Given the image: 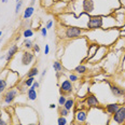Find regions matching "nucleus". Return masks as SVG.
Returning a JSON list of instances; mask_svg holds the SVG:
<instances>
[{"mask_svg": "<svg viewBox=\"0 0 125 125\" xmlns=\"http://www.w3.org/2000/svg\"><path fill=\"white\" fill-rule=\"evenodd\" d=\"M55 108H56L55 104H51V105H50V109H55Z\"/></svg>", "mask_w": 125, "mask_h": 125, "instance_id": "obj_37", "label": "nucleus"}, {"mask_svg": "<svg viewBox=\"0 0 125 125\" xmlns=\"http://www.w3.org/2000/svg\"><path fill=\"white\" fill-rule=\"evenodd\" d=\"M32 46H33V43H32V41L30 40V39H25L24 40V48L26 49L27 51H29L32 49Z\"/></svg>", "mask_w": 125, "mask_h": 125, "instance_id": "obj_21", "label": "nucleus"}, {"mask_svg": "<svg viewBox=\"0 0 125 125\" xmlns=\"http://www.w3.org/2000/svg\"><path fill=\"white\" fill-rule=\"evenodd\" d=\"M17 116V115H16ZM11 122H13L12 125H23L22 123H21V121L19 120V118H17V121H13V120H11Z\"/></svg>", "mask_w": 125, "mask_h": 125, "instance_id": "obj_33", "label": "nucleus"}, {"mask_svg": "<svg viewBox=\"0 0 125 125\" xmlns=\"http://www.w3.org/2000/svg\"><path fill=\"white\" fill-rule=\"evenodd\" d=\"M58 114L61 116H68L69 115V110H67V109H65L64 107H59L58 108Z\"/></svg>", "mask_w": 125, "mask_h": 125, "instance_id": "obj_22", "label": "nucleus"}, {"mask_svg": "<svg viewBox=\"0 0 125 125\" xmlns=\"http://www.w3.org/2000/svg\"><path fill=\"white\" fill-rule=\"evenodd\" d=\"M53 69H54V71H56V72H62V70H64V65L59 61H55L53 62Z\"/></svg>", "mask_w": 125, "mask_h": 125, "instance_id": "obj_18", "label": "nucleus"}, {"mask_svg": "<svg viewBox=\"0 0 125 125\" xmlns=\"http://www.w3.org/2000/svg\"><path fill=\"white\" fill-rule=\"evenodd\" d=\"M39 86H40V83H39L38 81H35L33 82V84L31 85V87H33V88H38Z\"/></svg>", "mask_w": 125, "mask_h": 125, "instance_id": "obj_34", "label": "nucleus"}, {"mask_svg": "<svg viewBox=\"0 0 125 125\" xmlns=\"http://www.w3.org/2000/svg\"><path fill=\"white\" fill-rule=\"evenodd\" d=\"M73 71H75L78 74H84L85 72L87 71V67L85 66V65H81V64H80V65H78V66L73 69Z\"/></svg>", "mask_w": 125, "mask_h": 125, "instance_id": "obj_17", "label": "nucleus"}, {"mask_svg": "<svg viewBox=\"0 0 125 125\" xmlns=\"http://www.w3.org/2000/svg\"><path fill=\"white\" fill-rule=\"evenodd\" d=\"M62 26H64V27H62L64 32H62V35H59V38L74 40V39L85 37V29L75 27V26H66V25H62Z\"/></svg>", "mask_w": 125, "mask_h": 125, "instance_id": "obj_2", "label": "nucleus"}, {"mask_svg": "<svg viewBox=\"0 0 125 125\" xmlns=\"http://www.w3.org/2000/svg\"><path fill=\"white\" fill-rule=\"evenodd\" d=\"M87 120V110L84 109H78L74 113V124L75 125H82L86 122Z\"/></svg>", "mask_w": 125, "mask_h": 125, "instance_id": "obj_4", "label": "nucleus"}, {"mask_svg": "<svg viewBox=\"0 0 125 125\" xmlns=\"http://www.w3.org/2000/svg\"><path fill=\"white\" fill-rule=\"evenodd\" d=\"M20 39H21V37H20V36H17V37H16V39H15V40H16V41H19Z\"/></svg>", "mask_w": 125, "mask_h": 125, "instance_id": "obj_40", "label": "nucleus"}, {"mask_svg": "<svg viewBox=\"0 0 125 125\" xmlns=\"http://www.w3.org/2000/svg\"><path fill=\"white\" fill-rule=\"evenodd\" d=\"M46 72H48V69H46V68H45V69H44V70H43V71H42V73H41V79H42V78L44 77V75H45V74H46Z\"/></svg>", "mask_w": 125, "mask_h": 125, "instance_id": "obj_35", "label": "nucleus"}, {"mask_svg": "<svg viewBox=\"0 0 125 125\" xmlns=\"http://www.w3.org/2000/svg\"><path fill=\"white\" fill-rule=\"evenodd\" d=\"M120 106L118 103H113V104H108V105H106V111L107 113L109 114V115H112V114H114L118 111V109L120 108Z\"/></svg>", "mask_w": 125, "mask_h": 125, "instance_id": "obj_12", "label": "nucleus"}, {"mask_svg": "<svg viewBox=\"0 0 125 125\" xmlns=\"http://www.w3.org/2000/svg\"><path fill=\"white\" fill-rule=\"evenodd\" d=\"M0 125H9V122L3 120L2 118H0Z\"/></svg>", "mask_w": 125, "mask_h": 125, "instance_id": "obj_32", "label": "nucleus"}, {"mask_svg": "<svg viewBox=\"0 0 125 125\" xmlns=\"http://www.w3.org/2000/svg\"><path fill=\"white\" fill-rule=\"evenodd\" d=\"M68 80H69V81H71V82H77L78 80H79V78H78V75H77V74H74V73H70V74H69V77H68Z\"/></svg>", "mask_w": 125, "mask_h": 125, "instance_id": "obj_27", "label": "nucleus"}, {"mask_svg": "<svg viewBox=\"0 0 125 125\" xmlns=\"http://www.w3.org/2000/svg\"><path fill=\"white\" fill-rule=\"evenodd\" d=\"M22 6H23L22 0L19 1V2H16V6H15V15H17L20 13V10H21V8H22Z\"/></svg>", "mask_w": 125, "mask_h": 125, "instance_id": "obj_26", "label": "nucleus"}, {"mask_svg": "<svg viewBox=\"0 0 125 125\" xmlns=\"http://www.w3.org/2000/svg\"><path fill=\"white\" fill-rule=\"evenodd\" d=\"M1 36H2V31H0V39H1Z\"/></svg>", "mask_w": 125, "mask_h": 125, "instance_id": "obj_42", "label": "nucleus"}, {"mask_svg": "<svg viewBox=\"0 0 125 125\" xmlns=\"http://www.w3.org/2000/svg\"><path fill=\"white\" fill-rule=\"evenodd\" d=\"M120 25L116 22L113 14L110 15H90L87 22V30L96 29H112L119 28Z\"/></svg>", "mask_w": 125, "mask_h": 125, "instance_id": "obj_1", "label": "nucleus"}, {"mask_svg": "<svg viewBox=\"0 0 125 125\" xmlns=\"http://www.w3.org/2000/svg\"><path fill=\"white\" fill-rule=\"evenodd\" d=\"M33 61H35V55H33V53H31V52L27 51V50L22 53L21 62H22L23 66H29V65L32 64Z\"/></svg>", "mask_w": 125, "mask_h": 125, "instance_id": "obj_7", "label": "nucleus"}, {"mask_svg": "<svg viewBox=\"0 0 125 125\" xmlns=\"http://www.w3.org/2000/svg\"><path fill=\"white\" fill-rule=\"evenodd\" d=\"M0 42H1V39H0Z\"/></svg>", "mask_w": 125, "mask_h": 125, "instance_id": "obj_44", "label": "nucleus"}, {"mask_svg": "<svg viewBox=\"0 0 125 125\" xmlns=\"http://www.w3.org/2000/svg\"><path fill=\"white\" fill-rule=\"evenodd\" d=\"M33 36V30L31 28H26V29L23 31V37L25 39H29L30 37Z\"/></svg>", "mask_w": 125, "mask_h": 125, "instance_id": "obj_19", "label": "nucleus"}, {"mask_svg": "<svg viewBox=\"0 0 125 125\" xmlns=\"http://www.w3.org/2000/svg\"><path fill=\"white\" fill-rule=\"evenodd\" d=\"M73 91V85H72V82L69 81V80H64L61 85H59V93L61 95H65V94H70Z\"/></svg>", "mask_w": 125, "mask_h": 125, "instance_id": "obj_6", "label": "nucleus"}, {"mask_svg": "<svg viewBox=\"0 0 125 125\" xmlns=\"http://www.w3.org/2000/svg\"><path fill=\"white\" fill-rule=\"evenodd\" d=\"M39 74V69L38 67H32L28 70V72L26 73V78H36Z\"/></svg>", "mask_w": 125, "mask_h": 125, "instance_id": "obj_15", "label": "nucleus"}, {"mask_svg": "<svg viewBox=\"0 0 125 125\" xmlns=\"http://www.w3.org/2000/svg\"><path fill=\"white\" fill-rule=\"evenodd\" d=\"M19 1H21V0H16V2H19Z\"/></svg>", "mask_w": 125, "mask_h": 125, "instance_id": "obj_43", "label": "nucleus"}, {"mask_svg": "<svg viewBox=\"0 0 125 125\" xmlns=\"http://www.w3.org/2000/svg\"><path fill=\"white\" fill-rule=\"evenodd\" d=\"M64 107L65 109H67V110H71V109H73V107H74V99L73 98H67V100H66V103L64 104Z\"/></svg>", "mask_w": 125, "mask_h": 125, "instance_id": "obj_16", "label": "nucleus"}, {"mask_svg": "<svg viewBox=\"0 0 125 125\" xmlns=\"http://www.w3.org/2000/svg\"><path fill=\"white\" fill-rule=\"evenodd\" d=\"M54 2H58V1H62V0H53Z\"/></svg>", "mask_w": 125, "mask_h": 125, "instance_id": "obj_41", "label": "nucleus"}, {"mask_svg": "<svg viewBox=\"0 0 125 125\" xmlns=\"http://www.w3.org/2000/svg\"><path fill=\"white\" fill-rule=\"evenodd\" d=\"M41 36H42L43 38H46V37H48V29H46L45 27L41 28Z\"/></svg>", "mask_w": 125, "mask_h": 125, "instance_id": "obj_29", "label": "nucleus"}, {"mask_svg": "<svg viewBox=\"0 0 125 125\" xmlns=\"http://www.w3.org/2000/svg\"><path fill=\"white\" fill-rule=\"evenodd\" d=\"M53 24H54V22H53V20H49L48 22H46V24H45V28L46 29H51L52 27H53Z\"/></svg>", "mask_w": 125, "mask_h": 125, "instance_id": "obj_28", "label": "nucleus"}, {"mask_svg": "<svg viewBox=\"0 0 125 125\" xmlns=\"http://www.w3.org/2000/svg\"><path fill=\"white\" fill-rule=\"evenodd\" d=\"M125 125V105H122L114 114L110 116L109 125Z\"/></svg>", "mask_w": 125, "mask_h": 125, "instance_id": "obj_3", "label": "nucleus"}, {"mask_svg": "<svg viewBox=\"0 0 125 125\" xmlns=\"http://www.w3.org/2000/svg\"><path fill=\"white\" fill-rule=\"evenodd\" d=\"M36 1H37V0H31V1H30V7H33V6H35Z\"/></svg>", "mask_w": 125, "mask_h": 125, "instance_id": "obj_36", "label": "nucleus"}, {"mask_svg": "<svg viewBox=\"0 0 125 125\" xmlns=\"http://www.w3.org/2000/svg\"><path fill=\"white\" fill-rule=\"evenodd\" d=\"M1 2H2V3H7L8 0H1Z\"/></svg>", "mask_w": 125, "mask_h": 125, "instance_id": "obj_39", "label": "nucleus"}, {"mask_svg": "<svg viewBox=\"0 0 125 125\" xmlns=\"http://www.w3.org/2000/svg\"><path fill=\"white\" fill-rule=\"evenodd\" d=\"M8 86L7 84V80L6 79H2V78H0V95H1L2 93L6 91V88Z\"/></svg>", "mask_w": 125, "mask_h": 125, "instance_id": "obj_20", "label": "nucleus"}, {"mask_svg": "<svg viewBox=\"0 0 125 125\" xmlns=\"http://www.w3.org/2000/svg\"><path fill=\"white\" fill-rule=\"evenodd\" d=\"M33 12H35V8L33 7H27L25 9V11H24V15H23V17H24V20L27 21L28 19H30L31 16H32V14H33Z\"/></svg>", "mask_w": 125, "mask_h": 125, "instance_id": "obj_14", "label": "nucleus"}, {"mask_svg": "<svg viewBox=\"0 0 125 125\" xmlns=\"http://www.w3.org/2000/svg\"><path fill=\"white\" fill-rule=\"evenodd\" d=\"M27 125H39V123H30V124H27Z\"/></svg>", "mask_w": 125, "mask_h": 125, "instance_id": "obj_38", "label": "nucleus"}, {"mask_svg": "<svg viewBox=\"0 0 125 125\" xmlns=\"http://www.w3.org/2000/svg\"><path fill=\"white\" fill-rule=\"evenodd\" d=\"M66 100H67L66 96H65V95H61V96H59V98H58V105L61 107H62V106H64V104L66 103Z\"/></svg>", "mask_w": 125, "mask_h": 125, "instance_id": "obj_25", "label": "nucleus"}, {"mask_svg": "<svg viewBox=\"0 0 125 125\" xmlns=\"http://www.w3.org/2000/svg\"><path fill=\"white\" fill-rule=\"evenodd\" d=\"M85 105H86L87 108H96V107H99L100 104H99V100L98 98L96 97L95 95L93 94H88V95L85 97V100H84Z\"/></svg>", "mask_w": 125, "mask_h": 125, "instance_id": "obj_8", "label": "nucleus"}, {"mask_svg": "<svg viewBox=\"0 0 125 125\" xmlns=\"http://www.w3.org/2000/svg\"><path fill=\"white\" fill-rule=\"evenodd\" d=\"M17 93H19V90L15 87H11L10 90H8V92L3 96V103L6 105H11L15 98H16Z\"/></svg>", "mask_w": 125, "mask_h": 125, "instance_id": "obj_5", "label": "nucleus"}, {"mask_svg": "<svg viewBox=\"0 0 125 125\" xmlns=\"http://www.w3.org/2000/svg\"><path fill=\"white\" fill-rule=\"evenodd\" d=\"M35 78H26V80L24 81V84L26 85V87H31V85L35 82Z\"/></svg>", "mask_w": 125, "mask_h": 125, "instance_id": "obj_23", "label": "nucleus"}, {"mask_svg": "<svg viewBox=\"0 0 125 125\" xmlns=\"http://www.w3.org/2000/svg\"><path fill=\"white\" fill-rule=\"evenodd\" d=\"M27 98L29 100L31 101H33V100H36L37 99V96H38V94H37V91H36V88H33V87H29L27 90Z\"/></svg>", "mask_w": 125, "mask_h": 125, "instance_id": "obj_13", "label": "nucleus"}, {"mask_svg": "<svg viewBox=\"0 0 125 125\" xmlns=\"http://www.w3.org/2000/svg\"><path fill=\"white\" fill-rule=\"evenodd\" d=\"M98 48H99V45H98L97 43H92L88 45L87 48V55H86V58H85V61H91V59L94 57V55L96 54V52H97Z\"/></svg>", "mask_w": 125, "mask_h": 125, "instance_id": "obj_11", "label": "nucleus"}, {"mask_svg": "<svg viewBox=\"0 0 125 125\" xmlns=\"http://www.w3.org/2000/svg\"><path fill=\"white\" fill-rule=\"evenodd\" d=\"M57 125H67V119L65 116H58L57 119Z\"/></svg>", "mask_w": 125, "mask_h": 125, "instance_id": "obj_24", "label": "nucleus"}, {"mask_svg": "<svg viewBox=\"0 0 125 125\" xmlns=\"http://www.w3.org/2000/svg\"><path fill=\"white\" fill-rule=\"evenodd\" d=\"M49 53H50V46H49V44H45V48H44V54H45V55H49Z\"/></svg>", "mask_w": 125, "mask_h": 125, "instance_id": "obj_31", "label": "nucleus"}, {"mask_svg": "<svg viewBox=\"0 0 125 125\" xmlns=\"http://www.w3.org/2000/svg\"><path fill=\"white\" fill-rule=\"evenodd\" d=\"M32 49H33V51H35L37 54L39 53V52H40V46H39V44H37V43H35V44H33Z\"/></svg>", "mask_w": 125, "mask_h": 125, "instance_id": "obj_30", "label": "nucleus"}, {"mask_svg": "<svg viewBox=\"0 0 125 125\" xmlns=\"http://www.w3.org/2000/svg\"><path fill=\"white\" fill-rule=\"evenodd\" d=\"M17 52H19V45H17V44H12V45L9 48L8 52L6 53V61L9 62L13 57L17 54Z\"/></svg>", "mask_w": 125, "mask_h": 125, "instance_id": "obj_10", "label": "nucleus"}, {"mask_svg": "<svg viewBox=\"0 0 125 125\" xmlns=\"http://www.w3.org/2000/svg\"><path fill=\"white\" fill-rule=\"evenodd\" d=\"M110 85V91L112 93V95L116 98H121V97H125V90L120 86H116V85Z\"/></svg>", "mask_w": 125, "mask_h": 125, "instance_id": "obj_9", "label": "nucleus"}]
</instances>
